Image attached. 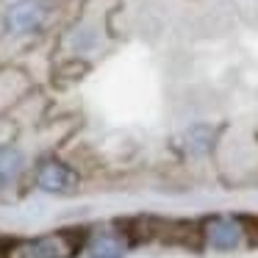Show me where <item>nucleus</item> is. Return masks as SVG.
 <instances>
[{
  "mask_svg": "<svg viewBox=\"0 0 258 258\" xmlns=\"http://www.w3.org/2000/svg\"><path fill=\"white\" fill-rule=\"evenodd\" d=\"M50 0H14L3 14V25L12 36H28L45 28V23L50 20Z\"/></svg>",
  "mask_w": 258,
  "mask_h": 258,
  "instance_id": "4",
  "label": "nucleus"
},
{
  "mask_svg": "<svg viewBox=\"0 0 258 258\" xmlns=\"http://www.w3.org/2000/svg\"><path fill=\"white\" fill-rule=\"evenodd\" d=\"M131 247H134V239L122 222L100 225V228L89 230L84 241L86 258H125Z\"/></svg>",
  "mask_w": 258,
  "mask_h": 258,
  "instance_id": "5",
  "label": "nucleus"
},
{
  "mask_svg": "<svg viewBox=\"0 0 258 258\" xmlns=\"http://www.w3.org/2000/svg\"><path fill=\"white\" fill-rule=\"evenodd\" d=\"M180 139H183L186 156L203 158V156H211L214 147H217V131L206 122H197V125H191V128H186Z\"/></svg>",
  "mask_w": 258,
  "mask_h": 258,
  "instance_id": "7",
  "label": "nucleus"
},
{
  "mask_svg": "<svg viewBox=\"0 0 258 258\" xmlns=\"http://www.w3.org/2000/svg\"><path fill=\"white\" fill-rule=\"evenodd\" d=\"M25 153L17 145H0V200H9L20 191L25 178Z\"/></svg>",
  "mask_w": 258,
  "mask_h": 258,
  "instance_id": "6",
  "label": "nucleus"
},
{
  "mask_svg": "<svg viewBox=\"0 0 258 258\" xmlns=\"http://www.w3.org/2000/svg\"><path fill=\"white\" fill-rule=\"evenodd\" d=\"M86 230L61 228L36 236H20L6 244L3 258H75L84 250Z\"/></svg>",
  "mask_w": 258,
  "mask_h": 258,
  "instance_id": "2",
  "label": "nucleus"
},
{
  "mask_svg": "<svg viewBox=\"0 0 258 258\" xmlns=\"http://www.w3.org/2000/svg\"><path fill=\"white\" fill-rule=\"evenodd\" d=\"M200 222V244L211 252H239L258 241L255 219L244 214H208Z\"/></svg>",
  "mask_w": 258,
  "mask_h": 258,
  "instance_id": "1",
  "label": "nucleus"
},
{
  "mask_svg": "<svg viewBox=\"0 0 258 258\" xmlns=\"http://www.w3.org/2000/svg\"><path fill=\"white\" fill-rule=\"evenodd\" d=\"M34 186L50 197H73L81 189V169L58 156H45L34 167Z\"/></svg>",
  "mask_w": 258,
  "mask_h": 258,
  "instance_id": "3",
  "label": "nucleus"
}]
</instances>
